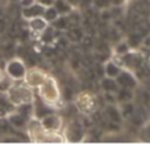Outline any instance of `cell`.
Listing matches in <instances>:
<instances>
[{"label":"cell","mask_w":150,"mask_h":144,"mask_svg":"<svg viewBox=\"0 0 150 144\" xmlns=\"http://www.w3.org/2000/svg\"><path fill=\"white\" fill-rule=\"evenodd\" d=\"M37 96L53 108H58L62 103V92L57 79L47 75L45 81L37 88Z\"/></svg>","instance_id":"6da1fadb"},{"label":"cell","mask_w":150,"mask_h":144,"mask_svg":"<svg viewBox=\"0 0 150 144\" xmlns=\"http://www.w3.org/2000/svg\"><path fill=\"white\" fill-rule=\"evenodd\" d=\"M8 101L12 103L13 106H18L21 103H26V102H33L34 101V89H32L30 87L25 84V82H13L9 87V89L5 92Z\"/></svg>","instance_id":"7a4b0ae2"},{"label":"cell","mask_w":150,"mask_h":144,"mask_svg":"<svg viewBox=\"0 0 150 144\" xmlns=\"http://www.w3.org/2000/svg\"><path fill=\"white\" fill-rule=\"evenodd\" d=\"M3 71H4L5 76L9 77L13 82H21L25 79L28 66L24 62L23 58L16 57V58H11V59H8L5 62Z\"/></svg>","instance_id":"3957f363"},{"label":"cell","mask_w":150,"mask_h":144,"mask_svg":"<svg viewBox=\"0 0 150 144\" xmlns=\"http://www.w3.org/2000/svg\"><path fill=\"white\" fill-rule=\"evenodd\" d=\"M98 98L90 90H82L75 94V108L84 115H92L98 111Z\"/></svg>","instance_id":"277c9868"},{"label":"cell","mask_w":150,"mask_h":144,"mask_svg":"<svg viewBox=\"0 0 150 144\" xmlns=\"http://www.w3.org/2000/svg\"><path fill=\"white\" fill-rule=\"evenodd\" d=\"M62 134L65 138V142L69 143H80L86 139V129L78 119H70L65 122V126L62 129Z\"/></svg>","instance_id":"5b68a950"},{"label":"cell","mask_w":150,"mask_h":144,"mask_svg":"<svg viewBox=\"0 0 150 144\" xmlns=\"http://www.w3.org/2000/svg\"><path fill=\"white\" fill-rule=\"evenodd\" d=\"M40 122H41L42 129H44L45 131H50V132H61L63 126H65V119H63V117L61 115V114L55 113V111L42 117V118L40 119Z\"/></svg>","instance_id":"8992f818"},{"label":"cell","mask_w":150,"mask_h":144,"mask_svg":"<svg viewBox=\"0 0 150 144\" xmlns=\"http://www.w3.org/2000/svg\"><path fill=\"white\" fill-rule=\"evenodd\" d=\"M47 75L49 73H46L42 68L30 67V68H28V71H26L24 82H25L28 87H30L32 89H37V88L45 81V79H46Z\"/></svg>","instance_id":"52a82bcc"},{"label":"cell","mask_w":150,"mask_h":144,"mask_svg":"<svg viewBox=\"0 0 150 144\" xmlns=\"http://www.w3.org/2000/svg\"><path fill=\"white\" fill-rule=\"evenodd\" d=\"M117 84L120 85V88H129V89H137L140 85V80L137 79V76L134 75V72L125 70L122 68L121 72L119 73V76L116 77Z\"/></svg>","instance_id":"ba28073f"},{"label":"cell","mask_w":150,"mask_h":144,"mask_svg":"<svg viewBox=\"0 0 150 144\" xmlns=\"http://www.w3.org/2000/svg\"><path fill=\"white\" fill-rule=\"evenodd\" d=\"M5 121L8 122V124H9L12 129H15L16 131H24L25 132L26 130V124H28V118H25V117L23 115V114H20L17 110H13L12 113H9V115L5 118Z\"/></svg>","instance_id":"9c48e42d"},{"label":"cell","mask_w":150,"mask_h":144,"mask_svg":"<svg viewBox=\"0 0 150 144\" xmlns=\"http://www.w3.org/2000/svg\"><path fill=\"white\" fill-rule=\"evenodd\" d=\"M45 8L44 5H41L40 3H34V4L29 5V7H24L20 8V16L24 18L25 21L32 20V18H36V17H41L45 12Z\"/></svg>","instance_id":"30bf717a"},{"label":"cell","mask_w":150,"mask_h":144,"mask_svg":"<svg viewBox=\"0 0 150 144\" xmlns=\"http://www.w3.org/2000/svg\"><path fill=\"white\" fill-rule=\"evenodd\" d=\"M33 108H34V117L38 118V119H41L42 117H45V115H47V114L55 111V108H53V106H50L49 103H46L45 101H42L38 96L34 97Z\"/></svg>","instance_id":"8fae6325"},{"label":"cell","mask_w":150,"mask_h":144,"mask_svg":"<svg viewBox=\"0 0 150 144\" xmlns=\"http://www.w3.org/2000/svg\"><path fill=\"white\" fill-rule=\"evenodd\" d=\"M104 115H105L107 121L113 122V123L117 124H120L122 122V119H124L117 103H107L105 108H104Z\"/></svg>","instance_id":"7c38bea8"},{"label":"cell","mask_w":150,"mask_h":144,"mask_svg":"<svg viewBox=\"0 0 150 144\" xmlns=\"http://www.w3.org/2000/svg\"><path fill=\"white\" fill-rule=\"evenodd\" d=\"M50 24L45 20L44 17H36V18H32V20H28V29L29 31H32L33 34L36 36H40L45 29L49 26Z\"/></svg>","instance_id":"4fadbf2b"},{"label":"cell","mask_w":150,"mask_h":144,"mask_svg":"<svg viewBox=\"0 0 150 144\" xmlns=\"http://www.w3.org/2000/svg\"><path fill=\"white\" fill-rule=\"evenodd\" d=\"M103 67H104V76L113 77V79H116V77L119 76V73L121 72V70H122V67L115 59L107 60V62L103 64Z\"/></svg>","instance_id":"5bb4252c"},{"label":"cell","mask_w":150,"mask_h":144,"mask_svg":"<svg viewBox=\"0 0 150 144\" xmlns=\"http://www.w3.org/2000/svg\"><path fill=\"white\" fill-rule=\"evenodd\" d=\"M100 88L103 92H112L116 93L120 89V85L117 84L116 79L113 77H108V76H103L100 79Z\"/></svg>","instance_id":"9a60e30c"},{"label":"cell","mask_w":150,"mask_h":144,"mask_svg":"<svg viewBox=\"0 0 150 144\" xmlns=\"http://www.w3.org/2000/svg\"><path fill=\"white\" fill-rule=\"evenodd\" d=\"M13 110H15V106L8 101L5 93H0V119H5Z\"/></svg>","instance_id":"2e32d148"},{"label":"cell","mask_w":150,"mask_h":144,"mask_svg":"<svg viewBox=\"0 0 150 144\" xmlns=\"http://www.w3.org/2000/svg\"><path fill=\"white\" fill-rule=\"evenodd\" d=\"M53 7H54L55 9L58 10V13H59L61 16L70 15V13L75 9V8L67 1V0H54V3H53Z\"/></svg>","instance_id":"e0dca14e"},{"label":"cell","mask_w":150,"mask_h":144,"mask_svg":"<svg viewBox=\"0 0 150 144\" xmlns=\"http://www.w3.org/2000/svg\"><path fill=\"white\" fill-rule=\"evenodd\" d=\"M116 98H117V105L122 102H128V101H133V98H134V89L120 88L116 92Z\"/></svg>","instance_id":"ac0fdd59"},{"label":"cell","mask_w":150,"mask_h":144,"mask_svg":"<svg viewBox=\"0 0 150 144\" xmlns=\"http://www.w3.org/2000/svg\"><path fill=\"white\" fill-rule=\"evenodd\" d=\"M137 139L142 143H150V121L144 122L141 127H138Z\"/></svg>","instance_id":"d6986e66"},{"label":"cell","mask_w":150,"mask_h":144,"mask_svg":"<svg viewBox=\"0 0 150 144\" xmlns=\"http://www.w3.org/2000/svg\"><path fill=\"white\" fill-rule=\"evenodd\" d=\"M127 42H128V45H129V47L132 50H137L138 47L142 45L144 38H142V36H141V33H136L134 31V33H132V34L128 36Z\"/></svg>","instance_id":"ffe728a7"},{"label":"cell","mask_w":150,"mask_h":144,"mask_svg":"<svg viewBox=\"0 0 150 144\" xmlns=\"http://www.w3.org/2000/svg\"><path fill=\"white\" fill-rule=\"evenodd\" d=\"M16 110L20 114H23L25 118H32L34 117V108H33V102H26V103H21V105L16 106Z\"/></svg>","instance_id":"44dd1931"},{"label":"cell","mask_w":150,"mask_h":144,"mask_svg":"<svg viewBox=\"0 0 150 144\" xmlns=\"http://www.w3.org/2000/svg\"><path fill=\"white\" fill-rule=\"evenodd\" d=\"M55 31H57V30H55L52 25H49L41 34H40V38H41V41L44 42V43L49 45V43H52V42L55 39Z\"/></svg>","instance_id":"7402d4cb"},{"label":"cell","mask_w":150,"mask_h":144,"mask_svg":"<svg viewBox=\"0 0 150 144\" xmlns=\"http://www.w3.org/2000/svg\"><path fill=\"white\" fill-rule=\"evenodd\" d=\"M55 30H67L70 28V20L69 16H59L53 24H50Z\"/></svg>","instance_id":"603a6c76"},{"label":"cell","mask_w":150,"mask_h":144,"mask_svg":"<svg viewBox=\"0 0 150 144\" xmlns=\"http://www.w3.org/2000/svg\"><path fill=\"white\" fill-rule=\"evenodd\" d=\"M119 108H120V111H121L122 118H129V117L136 111V106H134V103H133L132 101L119 103Z\"/></svg>","instance_id":"cb8c5ba5"},{"label":"cell","mask_w":150,"mask_h":144,"mask_svg":"<svg viewBox=\"0 0 150 144\" xmlns=\"http://www.w3.org/2000/svg\"><path fill=\"white\" fill-rule=\"evenodd\" d=\"M59 16L61 15L58 13V10L55 9L53 5H50V7L45 8V12H44V15H42V17H44L49 24H53L58 17H59Z\"/></svg>","instance_id":"d4e9b609"},{"label":"cell","mask_w":150,"mask_h":144,"mask_svg":"<svg viewBox=\"0 0 150 144\" xmlns=\"http://www.w3.org/2000/svg\"><path fill=\"white\" fill-rule=\"evenodd\" d=\"M129 50H132L129 47V45H128L127 41H119L116 45H115V55H117V57H121V55L127 54Z\"/></svg>","instance_id":"484cf974"},{"label":"cell","mask_w":150,"mask_h":144,"mask_svg":"<svg viewBox=\"0 0 150 144\" xmlns=\"http://www.w3.org/2000/svg\"><path fill=\"white\" fill-rule=\"evenodd\" d=\"M69 30V38L71 39V41H80V39L83 38V31L82 29L79 28V26H70V28L67 29Z\"/></svg>","instance_id":"4316f807"},{"label":"cell","mask_w":150,"mask_h":144,"mask_svg":"<svg viewBox=\"0 0 150 144\" xmlns=\"http://www.w3.org/2000/svg\"><path fill=\"white\" fill-rule=\"evenodd\" d=\"M61 92H62V100L65 101H71L75 98V92L74 89L70 87V85H66L63 89H61Z\"/></svg>","instance_id":"83f0119b"},{"label":"cell","mask_w":150,"mask_h":144,"mask_svg":"<svg viewBox=\"0 0 150 144\" xmlns=\"http://www.w3.org/2000/svg\"><path fill=\"white\" fill-rule=\"evenodd\" d=\"M104 100H105V102H107V103H117L116 93L104 92Z\"/></svg>","instance_id":"f1b7e54d"},{"label":"cell","mask_w":150,"mask_h":144,"mask_svg":"<svg viewBox=\"0 0 150 144\" xmlns=\"http://www.w3.org/2000/svg\"><path fill=\"white\" fill-rule=\"evenodd\" d=\"M36 0H18V5L20 8H24V7H29V5L34 4Z\"/></svg>","instance_id":"f546056e"},{"label":"cell","mask_w":150,"mask_h":144,"mask_svg":"<svg viewBox=\"0 0 150 144\" xmlns=\"http://www.w3.org/2000/svg\"><path fill=\"white\" fill-rule=\"evenodd\" d=\"M36 1L40 3L41 5H44V7H50V5H53L54 0H36Z\"/></svg>","instance_id":"4dcf8cb0"},{"label":"cell","mask_w":150,"mask_h":144,"mask_svg":"<svg viewBox=\"0 0 150 144\" xmlns=\"http://www.w3.org/2000/svg\"><path fill=\"white\" fill-rule=\"evenodd\" d=\"M69 3H70L71 5H73L74 8H78V7H80V0H67Z\"/></svg>","instance_id":"1f68e13d"},{"label":"cell","mask_w":150,"mask_h":144,"mask_svg":"<svg viewBox=\"0 0 150 144\" xmlns=\"http://www.w3.org/2000/svg\"><path fill=\"white\" fill-rule=\"evenodd\" d=\"M4 76H5V75H4V71H3V68L0 67V81H1V79H3Z\"/></svg>","instance_id":"d6a6232c"}]
</instances>
